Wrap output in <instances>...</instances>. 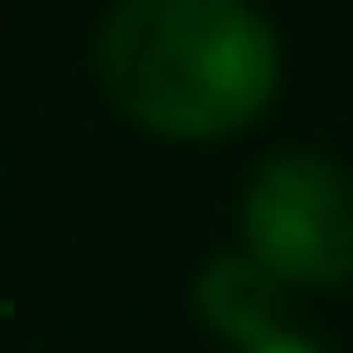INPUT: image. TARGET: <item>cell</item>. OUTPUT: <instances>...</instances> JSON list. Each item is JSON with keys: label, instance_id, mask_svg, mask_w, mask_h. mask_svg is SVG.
Returning a JSON list of instances; mask_svg holds the SVG:
<instances>
[{"label": "cell", "instance_id": "277c9868", "mask_svg": "<svg viewBox=\"0 0 353 353\" xmlns=\"http://www.w3.org/2000/svg\"><path fill=\"white\" fill-rule=\"evenodd\" d=\"M223 353H325V346H317L310 332H296V325H274V332H252V339H238Z\"/></svg>", "mask_w": 353, "mask_h": 353}, {"label": "cell", "instance_id": "3957f363", "mask_svg": "<svg viewBox=\"0 0 353 353\" xmlns=\"http://www.w3.org/2000/svg\"><path fill=\"white\" fill-rule=\"evenodd\" d=\"M195 310H202V325H210L223 346H238V339H252V332L288 325V288L238 245V252H216L195 274Z\"/></svg>", "mask_w": 353, "mask_h": 353}, {"label": "cell", "instance_id": "6da1fadb", "mask_svg": "<svg viewBox=\"0 0 353 353\" xmlns=\"http://www.w3.org/2000/svg\"><path fill=\"white\" fill-rule=\"evenodd\" d=\"M94 72L159 137H231L274 101L281 43L238 0H130L94 37Z\"/></svg>", "mask_w": 353, "mask_h": 353}, {"label": "cell", "instance_id": "7a4b0ae2", "mask_svg": "<svg viewBox=\"0 0 353 353\" xmlns=\"http://www.w3.org/2000/svg\"><path fill=\"white\" fill-rule=\"evenodd\" d=\"M245 252L281 288H346L353 281V173L317 152H281L245 181L238 202Z\"/></svg>", "mask_w": 353, "mask_h": 353}]
</instances>
